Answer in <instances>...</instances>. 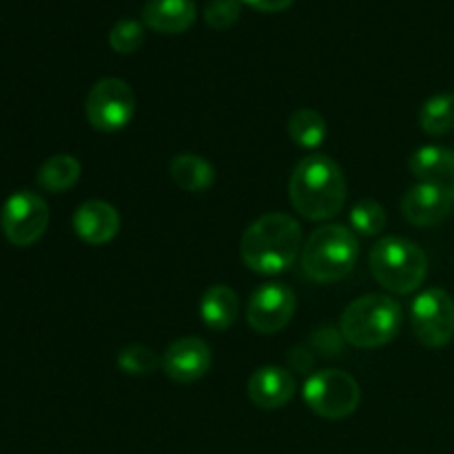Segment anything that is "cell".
I'll return each mask as SVG.
<instances>
[{
    "label": "cell",
    "mask_w": 454,
    "mask_h": 454,
    "mask_svg": "<svg viewBox=\"0 0 454 454\" xmlns=\"http://www.w3.org/2000/svg\"><path fill=\"white\" fill-rule=\"evenodd\" d=\"M300 247V222L286 213H266L244 231L239 255L253 273L278 275L295 264Z\"/></svg>",
    "instance_id": "6da1fadb"
},
{
    "label": "cell",
    "mask_w": 454,
    "mask_h": 454,
    "mask_svg": "<svg viewBox=\"0 0 454 454\" xmlns=\"http://www.w3.org/2000/svg\"><path fill=\"white\" fill-rule=\"evenodd\" d=\"M288 195L306 220H331L346 204L344 171L328 155H309L293 171Z\"/></svg>",
    "instance_id": "7a4b0ae2"
},
{
    "label": "cell",
    "mask_w": 454,
    "mask_h": 454,
    "mask_svg": "<svg viewBox=\"0 0 454 454\" xmlns=\"http://www.w3.org/2000/svg\"><path fill=\"white\" fill-rule=\"evenodd\" d=\"M403 324L402 306L388 295H364L346 306L341 335L355 348H380L399 335Z\"/></svg>",
    "instance_id": "3957f363"
},
{
    "label": "cell",
    "mask_w": 454,
    "mask_h": 454,
    "mask_svg": "<svg viewBox=\"0 0 454 454\" xmlns=\"http://www.w3.org/2000/svg\"><path fill=\"white\" fill-rule=\"evenodd\" d=\"M357 238L341 224H324L310 233L301 248V269L306 278L319 284L344 279L357 262Z\"/></svg>",
    "instance_id": "277c9868"
},
{
    "label": "cell",
    "mask_w": 454,
    "mask_h": 454,
    "mask_svg": "<svg viewBox=\"0 0 454 454\" xmlns=\"http://www.w3.org/2000/svg\"><path fill=\"white\" fill-rule=\"evenodd\" d=\"M368 266L377 282L390 293L408 295L424 284L428 257L415 242L403 238H384L371 248Z\"/></svg>",
    "instance_id": "5b68a950"
},
{
    "label": "cell",
    "mask_w": 454,
    "mask_h": 454,
    "mask_svg": "<svg viewBox=\"0 0 454 454\" xmlns=\"http://www.w3.org/2000/svg\"><path fill=\"white\" fill-rule=\"evenodd\" d=\"M304 399L310 411L324 419H346L357 411L362 390L353 375L326 368L306 381Z\"/></svg>",
    "instance_id": "8992f818"
},
{
    "label": "cell",
    "mask_w": 454,
    "mask_h": 454,
    "mask_svg": "<svg viewBox=\"0 0 454 454\" xmlns=\"http://www.w3.org/2000/svg\"><path fill=\"white\" fill-rule=\"evenodd\" d=\"M84 115L98 131H120L136 115V93L120 78L98 80L91 91L87 93Z\"/></svg>",
    "instance_id": "52a82bcc"
},
{
    "label": "cell",
    "mask_w": 454,
    "mask_h": 454,
    "mask_svg": "<svg viewBox=\"0 0 454 454\" xmlns=\"http://www.w3.org/2000/svg\"><path fill=\"white\" fill-rule=\"evenodd\" d=\"M411 324L426 348H443L454 337V300L443 288H428L412 301Z\"/></svg>",
    "instance_id": "ba28073f"
},
{
    "label": "cell",
    "mask_w": 454,
    "mask_h": 454,
    "mask_svg": "<svg viewBox=\"0 0 454 454\" xmlns=\"http://www.w3.org/2000/svg\"><path fill=\"white\" fill-rule=\"evenodd\" d=\"M3 233L13 247H31L49 226V207L34 191H18L3 204Z\"/></svg>",
    "instance_id": "9c48e42d"
},
{
    "label": "cell",
    "mask_w": 454,
    "mask_h": 454,
    "mask_svg": "<svg viewBox=\"0 0 454 454\" xmlns=\"http://www.w3.org/2000/svg\"><path fill=\"white\" fill-rule=\"evenodd\" d=\"M297 309L295 293L279 282L262 284L253 293L247 309V319L251 328L260 335H273L288 326Z\"/></svg>",
    "instance_id": "30bf717a"
},
{
    "label": "cell",
    "mask_w": 454,
    "mask_h": 454,
    "mask_svg": "<svg viewBox=\"0 0 454 454\" xmlns=\"http://www.w3.org/2000/svg\"><path fill=\"white\" fill-rule=\"evenodd\" d=\"M454 198L448 184H434V182H421L412 186L402 200V213L411 224L437 226L452 215Z\"/></svg>",
    "instance_id": "8fae6325"
},
{
    "label": "cell",
    "mask_w": 454,
    "mask_h": 454,
    "mask_svg": "<svg viewBox=\"0 0 454 454\" xmlns=\"http://www.w3.org/2000/svg\"><path fill=\"white\" fill-rule=\"evenodd\" d=\"M213 362L211 348L198 337H182L173 341L162 357V368L168 380L177 384H193L202 380Z\"/></svg>",
    "instance_id": "7c38bea8"
},
{
    "label": "cell",
    "mask_w": 454,
    "mask_h": 454,
    "mask_svg": "<svg viewBox=\"0 0 454 454\" xmlns=\"http://www.w3.org/2000/svg\"><path fill=\"white\" fill-rule=\"evenodd\" d=\"M74 231L82 242L91 244V247H102L118 235L120 215L109 202L89 200L75 208Z\"/></svg>",
    "instance_id": "4fadbf2b"
},
{
    "label": "cell",
    "mask_w": 454,
    "mask_h": 454,
    "mask_svg": "<svg viewBox=\"0 0 454 454\" xmlns=\"http://www.w3.org/2000/svg\"><path fill=\"white\" fill-rule=\"evenodd\" d=\"M295 377L279 366H264L248 380V397L257 408L278 411L295 397Z\"/></svg>",
    "instance_id": "5bb4252c"
},
{
    "label": "cell",
    "mask_w": 454,
    "mask_h": 454,
    "mask_svg": "<svg viewBox=\"0 0 454 454\" xmlns=\"http://www.w3.org/2000/svg\"><path fill=\"white\" fill-rule=\"evenodd\" d=\"M195 16V0H149L142 12L145 25L160 34H182L193 25Z\"/></svg>",
    "instance_id": "9a60e30c"
},
{
    "label": "cell",
    "mask_w": 454,
    "mask_h": 454,
    "mask_svg": "<svg viewBox=\"0 0 454 454\" xmlns=\"http://www.w3.org/2000/svg\"><path fill=\"white\" fill-rule=\"evenodd\" d=\"M408 168L417 180L448 184L454 177V149L439 145L421 146L411 155Z\"/></svg>",
    "instance_id": "2e32d148"
},
{
    "label": "cell",
    "mask_w": 454,
    "mask_h": 454,
    "mask_svg": "<svg viewBox=\"0 0 454 454\" xmlns=\"http://www.w3.org/2000/svg\"><path fill=\"white\" fill-rule=\"evenodd\" d=\"M200 315H202V322L207 324V328L226 331L229 326H233L239 315L238 293L231 286H224V284H215V286L204 293Z\"/></svg>",
    "instance_id": "e0dca14e"
},
{
    "label": "cell",
    "mask_w": 454,
    "mask_h": 454,
    "mask_svg": "<svg viewBox=\"0 0 454 454\" xmlns=\"http://www.w3.org/2000/svg\"><path fill=\"white\" fill-rule=\"evenodd\" d=\"M168 171H171L173 182L182 191H189V193H202L215 180V168H213V164L208 160H204L202 155L193 153L176 155Z\"/></svg>",
    "instance_id": "ac0fdd59"
},
{
    "label": "cell",
    "mask_w": 454,
    "mask_h": 454,
    "mask_svg": "<svg viewBox=\"0 0 454 454\" xmlns=\"http://www.w3.org/2000/svg\"><path fill=\"white\" fill-rule=\"evenodd\" d=\"M80 162L74 155H51L38 168V186L47 193H65L80 180Z\"/></svg>",
    "instance_id": "d6986e66"
},
{
    "label": "cell",
    "mask_w": 454,
    "mask_h": 454,
    "mask_svg": "<svg viewBox=\"0 0 454 454\" xmlns=\"http://www.w3.org/2000/svg\"><path fill=\"white\" fill-rule=\"evenodd\" d=\"M419 127L428 136L442 137L454 131V93H437L424 102L419 111Z\"/></svg>",
    "instance_id": "ffe728a7"
},
{
    "label": "cell",
    "mask_w": 454,
    "mask_h": 454,
    "mask_svg": "<svg viewBox=\"0 0 454 454\" xmlns=\"http://www.w3.org/2000/svg\"><path fill=\"white\" fill-rule=\"evenodd\" d=\"M326 122L313 109H300L288 120V136L301 149H317L326 140Z\"/></svg>",
    "instance_id": "44dd1931"
},
{
    "label": "cell",
    "mask_w": 454,
    "mask_h": 454,
    "mask_svg": "<svg viewBox=\"0 0 454 454\" xmlns=\"http://www.w3.org/2000/svg\"><path fill=\"white\" fill-rule=\"evenodd\" d=\"M160 366H162V359H160L158 353L151 350L149 346L131 344L118 353V368L122 372H127V375H133V377L153 375Z\"/></svg>",
    "instance_id": "7402d4cb"
},
{
    "label": "cell",
    "mask_w": 454,
    "mask_h": 454,
    "mask_svg": "<svg viewBox=\"0 0 454 454\" xmlns=\"http://www.w3.org/2000/svg\"><path fill=\"white\" fill-rule=\"evenodd\" d=\"M386 222H388V215L375 200H362L350 211V224L359 235H368V238L380 235L386 229Z\"/></svg>",
    "instance_id": "603a6c76"
},
{
    "label": "cell",
    "mask_w": 454,
    "mask_h": 454,
    "mask_svg": "<svg viewBox=\"0 0 454 454\" xmlns=\"http://www.w3.org/2000/svg\"><path fill=\"white\" fill-rule=\"evenodd\" d=\"M109 44L118 53H133L145 44V27L133 18H122L109 31Z\"/></svg>",
    "instance_id": "cb8c5ba5"
},
{
    "label": "cell",
    "mask_w": 454,
    "mask_h": 454,
    "mask_svg": "<svg viewBox=\"0 0 454 454\" xmlns=\"http://www.w3.org/2000/svg\"><path fill=\"white\" fill-rule=\"evenodd\" d=\"M242 0H208L204 9V20L213 29H229L239 20Z\"/></svg>",
    "instance_id": "d4e9b609"
},
{
    "label": "cell",
    "mask_w": 454,
    "mask_h": 454,
    "mask_svg": "<svg viewBox=\"0 0 454 454\" xmlns=\"http://www.w3.org/2000/svg\"><path fill=\"white\" fill-rule=\"evenodd\" d=\"M242 3H247L248 7L257 9V12L275 13V12H284V9H288L295 0H242Z\"/></svg>",
    "instance_id": "484cf974"
},
{
    "label": "cell",
    "mask_w": 454,
    "mask_h": 454,
    "mask_svg": "<svg viewBox=\"0 0 454 454\" xmlns=\"http://www.w3.org/2000/svg\"><path fill=\"white\" fill-rule=\"evenodd\" d=\"M448 189H450V193H452V198H454V177L450 182H448Z\"/></svg>",
    "instance_id": "4316f807"
}]
</instances>
